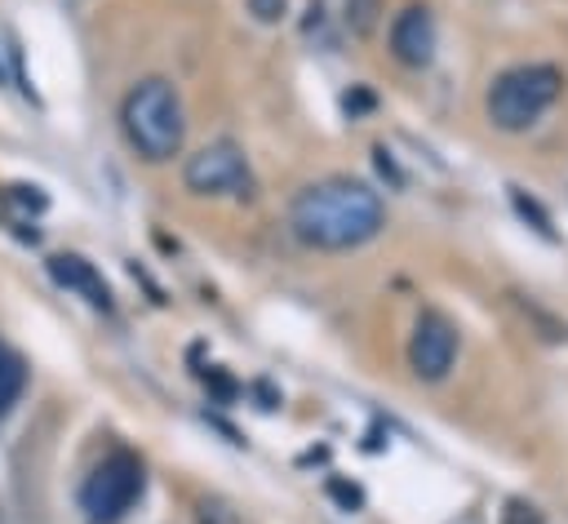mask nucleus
<instances>
[{"mask_svg": "<svg viewBox=\"0 0 568 524\" xmlns=\"http://www.w3.org/2000/svg\"><path fill=\"white\" fill-rule=\"evenodd\" d=\"M346 22H351L359 36H368L373 22H377V0H346Z\"/></svg>", "mask_w": 568, "mask_h": 524, "instance_id": "10", "label": "nucleus"}, {"mask_svg": "<svg viewBox=\"0 0 568 524\" xmlns=\"http://www.w3.org/2000/svg\"><path fill=\"white\" fill-rule=\"evenodd\" d=\"M120 129L129 138V147L151 160V164H164L182 151V138H186V115H182V98L169 80H142L124 93L120 102Z\"/></svg>", "mask_w": 568, "mask_h": 524, "instance_id": "2", "label": "nucleus"}, {"mask_svg": "<svg viewBox=\"0 0 568 524\" xmlns=\"http://www.w3.org/2000/svg\"><path fill=\"white\" fill-rule=\"evenodd\" d=\"M457 360V329L439 311H422L408 337V364L422 382H439Z\"/></svg>", "mask_w": 568, "mask_h": 524, "instance_id": "6", "label": "nucleus"}, {"mask_svg": "<svg viewBox=\"0 0 568 524\" xmlns=\"http://www.w3.org/2000/svg\"><path fill=\"white\" fill-rule=\"evenodd\" d=\"M386 213H382V195L368 182L355 178H324L297 191L293 209H288V226L306 249H324V253H342V249H359L382 231Z\"/></svg>", "mask_w": 568, "mask_h": 524, "instance_id": "1", "label": "nucleus"}, {"mask_svg": "<svg viewBox=\"0 0 568 524\" xmlns=\"http://www.w3.org/2000/svg\"><path fill=\"white\" fill-rule=\"evenodd\" d=\"M284 4H288V0H248V9H253L262 22H275V18H284Z\"/></svg>", "mask_w": 568, "mask_h": 524, "instance_id": "11", "label": "nucleus"}, {"mask_svg": "<svg viewBox=\"0 0 568 524\" xmlns=\"http://www.w3.org/2000/svg\"><path fill=\"white\" fill-rule=\"evenodd\" d=\"M506 524H541V515L532 506H510V520Z\"/></svg>", "mask_w": 568, "mask_h": 524, "instance_id": "12", "label": "nucleus"}, {"mask_svg": "<svg viewBox=\"0 0 568 524\" xmlns=\"http://www.w3.org/2000/svg\"><path fill=\"white\" fill-rule=\"evenodd\" d=\"M559 89H564V75L546 62L510 67L488 89V120L506 133H519V129H528L532 120L546 115V107L559 98Z\"/></svg>", "mask_w": 568, "mask_h": 524, "instance_id": "3", "label": "nucleus"}, {"mask_svg": "<svg viewBox=\"0 0 568 524\" xmlns=\"http://www.w3.org/2000/svg\"><path fill=\"white\" fill-rule=\"evenodd\" d=\"M186 191L195 195H248L253 173L235 142H209L186 160Z\"/></svg>", "mask_w": 568, "mask_h": 524, "instance_id": "5", "label": "nucleus"}, {"mask_svg": "<svg viewBox=\"0 0 568 524\" xmlns=\"http://www.w3.org/2000/svg\"><path fill=\"white\" fill-rule=\"evenodd\" d=\"M390 53L404 67H426L435 58V18L426 4H408L390 22Z\"/></svg>", "mask_w": 568, "mask_h": 524, "instance_id": "7", "label": "nucleus"}, {"mask_svg": "<svg viewBox=\"0 0 568 524\" xmlns=\"http://www.w3.org/2000/svg\"><path fill=\"white\" fill-rule=\"evenodd\" d=\"M49 275H53L62 289H71L75 298H84L89 306L111 311V289H106L102 271H98L89 258H80V253H53V258H49Z\"/></svg>", "mask_w": 568, "mask_h": 524, "instance_id": "8", "label": "nucleus"}, {"mask_svg": "<svg viewBox=\"0 0 568 524\" xmlns=\"http://www.w3.org/2000/svg\"><path fill=\"white\" fill-rule=\"evenodd\" d=\"M146 488V466L138 453L115 449L106 453L80 484V511L89 524H120Z\"/></svg>", "mask_w": 568, "mask_h": 524, "instance_id": "4", "label": "nucleus"}, {"mask_svg": "<svg viewBox=\"0 0 568 524\" xmlns=\"http://www.w3.org/2000/svg\"><path fill=\"white\" fill-rule=\"evenodd\" d=\"M22 386H27V364H22V355L0 342V417H9V409H13L18 395H22Z\"/></svg>", "mask_w": 568, "mask_h": 524, "instance_id": "9", "label": "nucleus"}]
</instances>
